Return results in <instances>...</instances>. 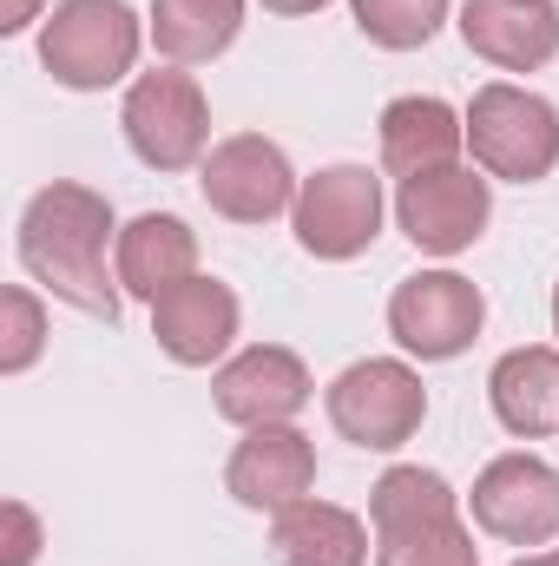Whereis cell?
<instances>
[{
    "mask_svg": "<svg viewBox=\"0 0 559 566\" xmlns=\"http://www.w3.org/2000/svg\"><path fill=\"white\" fill-rule=\"evenodd\" d=\"M106 238H113V205L93 185H46L33 191L20 218V264L46 283L60 303L119 323V283L106 277Z\"/></svg>",
    "mask_w": 559,
    "mask_h": 566,
    "instance_id": "1",
    "label": "cell"
},
{
    "mask_svg": "<svg viewBox=\"0 0 559 566\" xmlns=\"http://www.w3.org/2000/svg\"><path fill=\"white\" fill-rule=\"evenodd\" d=\"M139 60V13L126 0H60L40 27V66L73 93H106Z\"/></svg>",
    "mask_w": 559,
    "mask_h": 566,
    "instance_id": "2",
    "label": "cell"
},
{
    "mask_svg": "<svg viewBox=\"0 0 559 566\" xmlns=\"http://www.w3.org/2000/svg\"><path fill=\"white\" fill-rule=\"evenodd\" d=\"M467 145H474L481 171L534 185L559 165V113L527 86H507V80L481 86L474 106H467Z\"/></svg>",
    "mask_w": 559,
    "mask_h": 566,
    "instance_id": "3",
    "label": "cell"
},
{
    "mask_svg": "<svg viewBox=\"0 0 559 566\" xmlns=\"http://www.w3.org/2000/svg\"><path fill=\"white\" fill-rule=\"evenodd\" d=\"M428 416V389L409 363H389V356H369V363H349L336 382H329V422L342 441L356 448H376V454H395Z\"/></svg>",
    "mask_w": 559,
    "mask_h": 566,
    "instance_id": "4",
    "label": "cell"
},
{
    "mask_svg": "<svg viewBox=\"0 0 559 566\" xmlns=\"http://www.w3.org/2000/svg\"><path fill=\"white\" fill-rule=\"evenodd\" d=\"M289 224H296V244L323 264L362 258L382 231V178L369 165H329V171L303 178Z\"/></svg>",
    "mask_w": 559,
    "mask_h": 566,
    "instance_id": "5",
    "label": "cell"
},
{
    "mask_svg": "<svg viewBox=\"0 0 559 566\" xmlns=\"http://www.w3.org/2000/svg\"><path fill=\"white\" fill-rule=\"evenodd\" d=\"M119 126H126L133 151L151 171H184L211 145V106H204V93H198L191 73H145L126 93Z\"/></svg>",
    "mask_w": 559,
    "mask_h": 566,
    "instance_id": "6",
    "label": "cell"
},
{
    "mask_svg": "<svg viewBox=\"0 0 559 566\" xmlns=\"http://www.w3.org/2000/svg\"><path fill=\"white\" fill-rule=\"evenodd\" d=\"M204 205L231 224H271L283 211H296V171L283 158V145L257 139V133H238V139H218L204 151Z\"/></svg>",
    "mask_w": 559,
    "mask_h": 566,
    "instance_id": "7",
    "label": "cell"
},
{
    "mask_svg": "<svg viewBox=\"0 0 559 566\" xmlns=\"http://www.w3.org/2000/svg\"><path fill=\"white\" fill-rule=\"evenodd\" d=\"M481 323H487V296L454 271H421V277L395 283V296H389V329L421 363L461 356L481 336Z\"/></svg>",
    "mask_w": 559,
    "mask_h": 566,
    "instance_id": "8",
    "label": "cell"
},
{
    "mask_svg": "<svg viewBox=\"0 0 559 566\" xmlns=\"http://www.w3.org/2000/svg\"><path fill=\"white\" fill-rule=\"evenodd\" d=\"M487 211H494L487 178L467 171V165L415 171V178H402V191H395V218H402L409 244L428 251V258H454V251H467V244L487 231Z\"/></svg>",
    "mask_w": 559,
    "mask_h": 566,
    "instance_id": "9",
    "label": "cell"
},
{
    "mask_svg": "<svg viewBox=\"0 0 559 566\" xmlns=\"http://www.w3.org/2000/svg\"><path fill=\"white\" fill-rule=\"evenodd\" d=\"M474 527L507 547H547L559 534V474L540 454H500L474 481Z\"/></svg>",
    "mask_w": 559,
    "mask_h": 566,
    "instance_id": "10",
    "label": "cell"
},
{
    "mask_svg": "<svg viewBox=\"0 0 559 566\" xmlns=\"http://www.w3.org/2000/svg\"><path fill=\"white\" fill-rule=\"evenodd\" d=\"M224 488L251 514H283V507L309 501V488H316V448H309V434H296L289 422L251 428L238 441L231 468H224Z\"/></svg>",
    "mask_w": 559,
    "mask_h": 566,
    "instance_id": "11",
    "label": "cell"
},
{
    "mask_svg": "<svg viewBox=\"0 0 559 566\" xmlns=\"http://www.w3.org/2000/svg\"><path fill=\"white\" fill-rule=\"evenodd\" d=\"M211 389H218V416H224V422L277 428V422H289V416H303V402H309V369H303L296 349L257 343V349L231 356Z\"/></svg>",
    "mask_w": 559,
    "mask_h": 566,
    "instance_id": "12",
    "label": "cell"
},
{
    "mask_svg": "<svg viewBox=\"0 0 559 566\" xmlns=\"http://www.w3.org/2000/svg\"><path fill=\"white\" fill-rule=\"evenodd\" d=\"M151 336H158V349H165L171 363H184V369L218 363V356L231 349V336H238V296H231V283H218V277L171 283V290L151 303Z\"/></svg>",
    "mask_w": 559,
    "mask_h": 566,
    "instance_id": "13",
    "label": "cell"
},
{
    "mask_svg": "<svg viewBox=\"0 0 559 566\" xmlns=\"http://www.w3.org/2000/svg\"><path fill=\"white\" fill-rule=\"evenodd\" d=\"M461 40L500 73H534L559 53V7L553 0H467Z\"/></svg>",
    "mask_w": 559,
    "mask_h": 566,
    "instance_id": "14",
    "label": "cell"
},
{
    "mask_svg": "<svg viewBox=\"0 0 559 566\" xmlns=\"http://www.w3.org/2000/svg\"><path fill=\"white\" fill-rule=\"evenodd\" d=\"M198 277V238L184 218L171 211H145L119 231V290H133L145 303H158L171 283Z\"/></svg>",
    "mask_w": 559,
    "mask_h": 566,
    "instance_id": "15",
    "label": "cell"
},
{
    "mask_svg": "<svg viewBox=\"0 0 559 566\" xmlns=\"http://www.w3.org/2000/svg\"><path fill=\"white\" fill-rule=\"evenodd\" d=\"M271 554H277V566H362L369 527L336 501H296L271 527Z\"/></svg>",
    "mask_w": 559,
    "mask_h": 566,
    "instance_id": "16",
    "label": "cell"
},
{
    "mask_svg": "<svg viewBox=\"0 0 559 566\" xmlns=\"http://www.w3.org/2000/svg\"><path fill=\"white\" fill-rule=\"evenodd\" d=\"M487 396H494V416L507 434H520V441H534V434H547L559 428V349H514V356H500L494 363V376H487Z\"/></svg>",
    "mask_w": 559,
    "mask_h": 566,
    "instance_id": "17",
    "label": "cell"
},
{
    "mask_svg": "<svg viewBox=\"0 0 559 566\" xmlns=\"http://www.w3.org/2000/svg\"><path fill=\"white\" fill-rule=\"evenodd\" d=\"M467 139V119H454L447 99H395L382 113V165L395 178H415V171H434V165H454V151Z\"/></svg>",
    "mask_w": 559,
    "mask_h": 566,
    "instance_id": "18",
    "label": "cell"
},
{
    "mask_svg": "<svg viewBox=\"0 0 559 566\" xmlns=\"http://www.w3.org/2000/svg\"><path fill=\"white\" fill-rule=\"evenodd\" d=\"M244 27V0H158L151 7V46L171 66H204L218 60Z\"/></svg>",
    "mask_w": 559,
    "mask_h": 566,
    "instance_id": "19",
    "label": "cell"
},
{
    "mask_svg": "<svg viewBox=\"0 0 559 566\" xmlns=\"http://www.w3.org/2000/svg\"><path fill=\"white\" fill-rule=\"evenodd\" d=\"M454 514V488L434 474V468H389L369 494V521L376 534L389 527H415V521H447Z\"/></svg>",
    "mask_w": 559,
    "mask_h": 566,
    "instance_id": "20",
    "label": "cell"
},
{
    "mask_svg": "<svg viewBox=\"0 0 559 566\" xmlns=\"http://www.w3.org/2000/svg\"><path fill=\"white\" fill-rule=\"evenodd\" d=\"M376 566H474V534L461 527V514L389 527L376 534Z\"/></svg>",
    "mask_w": 559,
    "mask_h": 566,
    "instance_id": "21",
    "label": "cell"
},
{
    "mask_svg": "<svg viewBox=\"0 0 559 566\" xmlns=\"http://www.w3.org/2000/svg\"><path fill=\"white\" fill-rule=\"evenodd\" d=\"M349 7H356V27L389 53L428 46L447 20V0H349Z\"/></svg>",
    "mask_w": 559,
    "mask_h": 566,
    "instance_id": "22",
    "label": "cell"
},
{
    "mask_svg": "<svg viewBox=\"0 0 559 566\" xmlns=\"http://www.w3.org/2000/svg\"><path fill=\"white\" fill-rule=\"evenodd\" d=\"M0 376H20V369H33L40 363V349H46V310H40V296L27 290V283H13L7 296H0Z\"/></svg>",
    "mask_w": 559,
    "mask_h": 566,
    "instance_id": "23",
    "label": "cell"
},
{
    "mask_svg": "<svg viewBox=\"0 0 559 566\" xmlns=\"http://www.w3.org/2000/svg\"><path fill=\"white\" fill-rule=\"evenodd\" d=\"M0 527H7V541H0V566H33L40 560V521H33L27 501H7V507H0Z\"/></svg>",
    "mask_w": 559,
    "mask_h": 566,
    "instance_id": "24",
    "label": "cell"
},
{
    "mask_svg": "<svg viewBox=\"0 0 559 566\" xmlns=\"http://www.w3.org/2000/svg\"><path fill=\"white\" fill-rule=\"evenodd\" d=\"M33 13H40V0H7V13H0V33H20Z\"/></svg>",
    "mask_w": 559,
    "mask_h": 566,
    "instance_id": "25",
    "label": "cell"
},
{
    "mask_svg": "<svg viewBox=\"0 0 559 566\" xmlns=\"http://www.w3.org/2000/svg\"><path fill=\"white\" fill-rule=\"evenodd\" d=\"M271 13H316V7H329V0H264Z\"/></svg>",
    "mask_w": 559,
    "mask_h": 566,
    "instance_id": "26",
    "label": "cell"
},
{
    "mask_svg": "<svg viewBox=\"0 0 559 566\" xmlns=\"http://www.w3.org/2000/svg\"><path fill=\"white\" fill-rule=\"evenodd\" d=\"M514 566H559V547H547V554H520Z\"/></svg>",
    "mask_w": 559,
    "mask_h": 566,
    "instance_id": "27",
    "label": "cell"
},
{
    "mask_svg": "<svg viewBox=\"0 0 559 566\" xmlns=\"http://www.w3.org/2000/svg\"><path fill=\"white\" fill-rule=\"evenodd\" d=\"M553 329H559V290H553Z\"/></svg>",
    "mask_w": 559,
    "mask_h": 566,
    "instance_id": "28",
    "label": "cell"
}]
</instances>
